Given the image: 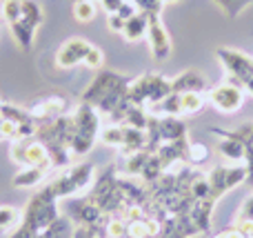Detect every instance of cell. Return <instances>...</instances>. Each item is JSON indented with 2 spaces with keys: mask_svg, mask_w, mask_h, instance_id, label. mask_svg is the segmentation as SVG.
<instances>
[{
  "mask_svg": "<svg viewBox=\"0 0 253 238\" xmlns=\"http://www.w3.org/2000/svg\"><path fill=\"white\" fill-rule=\"evenodd\" d=\"M149 156H151V151L142 149V151L131 154L129 158H125V174H129V176H140L144 165H147V160H149Z\"/></svg>",
  "mask_w": 253,
  "mask_h": 238,
  "instance_id": "obj_29",
  "label": "cell"
},
{
  "mask_svg": "<svg viewBox=\"0 0 253 238\" xmlns=\"http://www.w3.org/2000/svg\"><path fill=\"white\" fill-rule=\"evenodd\" d=\"M211 149L200 141H189V149H187V163L193 165V167H200L209 160Z\"/></svg>",
  "mask_w": 253,
  "mask_h": 238,
  "instance_id": "obj_25",
  "label": "cell"
},
{
  "mask_svg": "<svg viewBox=\"0 0 253 238\" xmlns=\"http://www.w3.org/2000/svg\"><path fill=\"white\" fill-rule=\"evenodd\" d=\"M18 127H20L18 123L2 118L0 120V138H2V141H11V143L18 141Z\"/></svg>",
  "mask_w": 253,
  "mask_h": 238,
  "instance_id": "obj_35",
  "label": "cell"
},
{
  "mask_svg": "<svg viewBox=\"0 0 253 238\" xmlns=\"http://www.w3.org/2000/svg\"><path fill=\"white\" fill-rule=\"evenodd\" d=\"M74 2H78V0H74Z\"/></svg>",
  "mask_w": 253,
  "mask_h": 238,
  "instance_id": "obj_45",
  "label": "cell"
},
{
  "mask_svg": "<svg viewBox=\"0 0 253 238\" xmlns=\"http://www.w3.org/2000/svg\"><path fill=\"white\" fill-rule=\"evenodd\" d=\"M125 22H126V20H123L118 13H111V16H107V27H109L114 34H123Z\"/></svg>",
  "mask_w": 253,
  "mask_h": 238,
  "instance_id": "obj_38",
  "label": "cell"
},
{
  "mask_svg": "<svg viewBox=\"0 0 253 238\" xmlns=\"http://www.w3.org/2000/svg\"><path fill=\"white\" fill-rule=\"evenodd\" d=\"M215 58L227 71V80L242 89L245 94L253 96V58L231 47H218Z\"/></svg>",
  "mask_w": 253,
  "mask_h": 238,
  "instance_id": "obj_7",
  "label": "cell"
},
{
  "mask_svg": "<svg viewBox=\"0 0 253 238\" xmlns=\"http://www.w3.org/2000/svg\"><path fill=\"white\" fill-rule=\"evenodd\" d=\"M131 2H135V7H138L140 11H144V13H160L162 4H167V2H182V0H131Z\"/></svg>",
  "mask_w": 253,
  "mask_h": 238,
  "instance_id": "obj_34",
  "label": "cell"
},
{
  "mask_svg": "<svg viewBox=\"0 0 253 238\" xmlns=\"http://www.w3.org/2000/svg\"><path fill=\"white\" fill-rule=\"evenodd\" d=\"M171 92L173 94H207L209 92V83L196 69H187L171 78Z\"/></svg>",
  "mask_w": 253,
  "mask_h": 238,
  "instance_id": "obj_15",
  "label": "cell"
},
{
  "mask_svg": "<svg viewBox=\"0 0 253 238\" xmlns=\"http://www.w3.org/2000/svg\"><path fill=\"white\" fill-rule=\"evenodd\" d=\"M0 102H2V100H0Z\"/></svg>",
  "mask_w": 253,
  "mask_h": 238,
  "instance_id": "obj_47",
  "label": "cell"
},
{
  "mask_svg": "<svg viewBox=\"0 0 253 238\" xmlns=\"http://www.w3.org/2000/svg\"><path fill=\"white\" fill-rule=\"evenodd\" d=\"M9 156L18 167H42V169H51V158L49 151L44 147V143H40L38 138H20L13 141L9 145Z\"/></svg>",
  "mask_w": 253,
  "mask_h": 238,
  "instance_id": "obj_8",
  "label": "cell"
},
{
  "mask_svg": "<svg viewBox=\"0 0 253 238\" xmlns=\"http://www.w3.org/2000/svg\"><path fill=\"white\" fill-rule=\"evenodd\" d=\"M189 194L193 196V200H213V196H211V185H209V178H207V174L198 172V176L193 178L191 187H189ZM218 203V200H215Z\"/></svg>",
  "mask_w": 253,
  "mask_h": 238,
  "instance_id": "obj_27",
  "label": "cell"
},
{
  "mask_svg": "<svg viewBox=\"0 0 253 238\" xmlns=\"http://www.w3.org/2000/svg\"><path fill=\"white\" fill-rule=\"evenodd\" d=\"M118 176H120L118 167H116V165H107V167L96 176L91 190L87 191V196L96 203V207L100 209L105 216H118L120 212H125L126 207H131L126 196H125V191L120 190Z\"/></svg>",
  "mask_w": 253,
  "mask_h": 238,
  "instance_id": "obj_3",
  "label": "cell"
},
{
  "mask_svg": "<svg viewBox=\"0 0 253 238\" xmlns=\"http://www.w3.org/2000/svg\"><path fill=\"white\" fill-rule=\"evenodd\" d=\"M74 230H76V225L71 223V218L60 214V218H58L51 227H47V230L40 234V238H74Z\"/></svg>",
  "mask_w": 253,
  "mask_h": 238,
  "instance_id": "obj_23",
  "label": "cell"
},
{
  "mask_svg": "<svg viewBox=\"0 0 253 238\" xmlns=\"http://www.w3.org/2000/svg\"><path fill=\"white\" fill-rule=\"evenodd\" d=\"M129 76L118 74V71H109V69H100L96 74V78L91 80L87 89L80 96V102L96 107V111L100 116H109L111 111H116L123 102L129 100V87H131Z\"/></svg>",
  "mask_w": 253,
  "mask_h": 238,
  "instance_id": "obj_1",
  "label": "cell"
},
{
  "mask_svg": "<svg viewBox=\"0 0 253 238\" xmlns=\"http://www.w3.org/2000/svg\"><path fill=\"white\" fill-rule=\"evenodd\" d=\"M65 216H69L76 227L83 225V227H102V230H105L107 221H109V216H105L87 194L67 198L65 200Z\"/></svg>",
  "mask_w": 253,
  "mask_h": 238,
  "instance_id": "obj_9",
  "label": "cell"
},
{
  "mask_svg": "<svg viewBox=\"0 0 253 238\" xmlns=\"http://www.w3.org/2000/svg\"><path fill=\"white\" fill-rule=\"evenodd\" d=\"M96 2H100V0H96Z\"/></svg>",
  "mask_w": 253,
  "mask_h": 238,
  "instance_id": "obj_44",
  "label": "cell"
},
{
  "mask_svg": "<svg viewBox=\"0 0 253 238\" xmlns=\"http://www.w3.org/2000/svg\"><path fill=\"white\" fill-rule=\"evenodd\" d=\"M213 207L215 200H196L189 209V216H191L193 225L200 234H207L211 230V216H213Z\"/></svg>",
  "mask_w": 253,
  "mask_h": 238,
  "instance_id": "obj_17",
  "label": "cell"
},
{
  "mask_svg": "<svg viewBox=\"0 0 253 238\" xmlns=\"http://www.w3.org/2000/svg\"><path fill=\"white\" fill-rule=\"evenodd\" d=\"M149 118H151V114H149L144 107L131 105L129 111H126V118H125L123 125H129V127H135V129H147Z\"/></svg>",
  "mask_w": 253,
  "mask_h": 238,
  "instance_id": "obj_28",
  "label": "cell"
},
{
  "mask_svg": "<svg viewBox=\"0 0 253 238\" xmlns=\"http://www.w3.org/2000/svg\"><path fill=\"white\" fill-rule=\"evenodd\" d=\"M209 185L213 200H220L224 194L247 183V165H215L209 174Z\"/></svg>",
  "mask_w": 253,
  "mask_h": 238,
  "instance_id": "obj_10",
  "label": "cell"
},
{
  "mask_svg": "<svg viewBox=\"0 0 253 238\" xmlns=\"http://www.w3.org/2000/svg\"><path fill=\"white\" fill-rule=\"evenodd\" d=\"M67 107H69V100L65 96H60V94H47V96L36 98L27 109H29L31 118L36 123H42V120H51V118L67 114Z\"/></svg>",
  "mask_w": 253,
  "mask_h": 238,
  "instance_id": "obj_14",
  "label": "cell"
},
{
  "mask_svg": "<svg viewBox=\"0 0 253 238\" xmlns=\"http://www.w3.org/2000/svg\"><path fill=\"white\" fill-rule=\"evenodd\" d=\"M213 2L218 4V9L227 18H236L238 13H242L247 7H251L253 0H213Z\"/></svg>",
  "mask_w": 253,
  "mask_h": 238,
  "instance_id": "obj_32",
  "label": "cell"
},
{
  "mask_svg": "<svg viewBox=\"0 0 253 238\" xmlns=\"http://www.w3.org/2000/svg\"><path fill=\"white\" fill-rule=\"evenodd\" d=\"M0 114H2V118L7 120H13V123L22 125V123H29L31 114L27 107H20V105H13V102H0Z\"/></svg>",
  "mask_w": 253,
  "mask_h": 238,
  "instance_id": "obj_26",
  "label": "cell"
},
{
  "mask_svg": "<svg viewBox=\"0 0 253 238\" xmlns=\"http://www.w3.org/2000/svg\"><path fill=\"white\" fill-rule=\"evenodd\" d=\"M213 238H247L245 234H242L240 230H236V227H229V230H222V232H218Z\"/></svg>",
  "mask_w": 253,
  "mask_h": 238,
  "instance_id": "obj_41",
  "label": "cell"
},
{
  "mask_svg": "<svg viewBox=\"0 0 253 238\" xmlns=\"http://www.w3.org/2000/svg\"><path fill=\"white\" fill-rule=\"evenodd\" d=\"M156 238H162V236H156Z\"/></svg>",
  "mask_w": 253,
  "mask_h": 238,
  "instance_id": "obj_43",
  "label": "cell"
},
{
  "mask_svg": "<svg viewBox=\"0 0 253 238\" xmlns=\"http://www.w3.org/2000/svg\"><path fill=\"white\" fill-rule=\"evenodd\" d=\"M138 11H140V9L135 7V2H131V0H125L123 7L118 9V16L123 18V20H129V18H133Z\"/></svg>",
  "mask_w": 253,
  "mask_h": 238,
  "instance_id": "obj_37",
  "label": "cell"
},
{
  "mask_svg": "<svg viewBox=\"0 0 253 238\" xmlns=\"http://www.w3.org/2000/svg\"><path fill=\"white\" fill-rule=\"evenodd\" d=\"M0 120H2V114H0Z\"/></svg>",
  "mask_w": 253,
  "mask_h": 238,
  "instance_id": "obj_42",
  "label": "cell"
},
{
  "mask_svg": "<svg viewBox=\"0 0 253 238\" xmlns=\"http://www.w3.org/2000/svg\"><path fill=\"white\" fill-rule=\"evenodd\" d=\"M93 181H96V167L91 163H78L74 167L65 169L58 178H53L49 185L53 187L56 196L60 200L74 198V196H83L91 190Z\"/></svg>",
  "mask_w": 253,
  "mask_h": 238,
  "instance_id": "obj_6",
  "label": "cell"
},
{
  "mask_svg": "<svg viewBox=\"0 0 253 238\" xmlns=\"http://www.w3.org/2000/svg\"><path fill=\"white\" fill-rule=\"evenodd\" d=\"M102 116L96 111V107L80 102L74 111V141H71V156H87L96 147L102 132Z\"/></svg>",
  "mask_w": 253,
  "mask_h": 238,
  "instance_id": "obj_4",
  "label": "cell"
},
{
  "mask_svg": "<svg viewBox=\"0 0 253 238\" xmlns=\"http://www.w3.org/2000/svg\"><path fill=\"white\" fill-rule=\"evenodd\" d=\"M247 94L242 92L238 85L229 83V80H222L220 85H213L207 92V100H209L211 107H215L222 114H236V111L242 109L245 105Z\"/></svg>",
  "mask_w": 253,
  "mask_h": 238,
  "instance_id": "obj_11",
  "label": "cell"
},
{
  "mask_svg": "<svg viewBox=\"0 0 253 238\" xmlns=\"http://www.w3.org/2000/svg\"><path fill=\"white\" fill-rule=\"evenodd\" d=\"M44 176H47V169L42 167H20V172L13 174L11 185L16 190H34V187L42 185Z\"/></svg>",
  "mask_w": 253,
  "mask_h": 238,
  "instance_id": "obj_18",
  "label": "cell"
},
{
  "mask_svg": "<svg viewBox=\"0 0 253 238\" xmlns=\"http://www.w3.org/2000/svg\"><path fill=\"white\" fill-rule=\"evenodd\" d=\"M160 134L165 143H173L180 138H189V127L180 116H165L160 118Z\"/></svg>",
  "mask_w": 253,
  "mask_h": 238,
  "instance_id": "obj_19",
  "label": "cell"
},
{
  "mask_svg": "<svg viewBox=\"0 0 253 238\" xmlns=\"http://www.w3.org/2000/svg\"><path fill=\"white\" fill-rule=\"evenodd\" d=\"M58 196L53 191V187L42 185L25 205L22 212V221L18 223L16 232L9 238H40L47 227H51L53 223L60 218V209H58Z\"/></svg>",
  "mask_w": 253,
  "mask_h": 238,
  "instance_id": "obj_2",
  "label": "cell"
},
{
  "mask_svg": "<svg viewBox=\"0 0 253 238\" xmlns=\"http://www.w3.org/2000/svg\"><path fill=\"white\" fill-rule=\"evenodd\" d=\"M236 218H251L253 221V194L242 203V207H240V212H238Z\"/></svg>",
  "mask_w": 253,
  "mask_h": 238,
  "instance_id": "obj_40",
  "label": "cell"
},
{
  "mask_svg": "<svg viewBox=\"0 0 253 238\" xmlns=\"http://www.w3.org/2000/svg\"><path fill=\"white\" fill-rule=\"evenodd\" d=\"M207 94H180V105H182V116L200 114L207 107Z\"/></svg>",
  "mask_w": 253,
  "mask_h": 238,
  "instance_id": "obj_24",
  "label": "cell"
},
{
  "mask_svg": "<svg viewBox=\"0 0 253 238\" xmlns=\"http://www.w3.org/2000/svg\"><path fill=\"white\" fill-rule=\"evenodd\" d=\"M91 49H93V45L87 43L84 38L65 40V43L56 49V56H53L56 67H60V69H74V67H78V65H84V60H87Z\"/></svg>",
  "mask_w": 253,
  "mask_h": 238,
  "instance_id": "obj_12",
  "label": "cell"
},
{
  "mask_svg": "<svg viewBox=\"0 0 253 238\" xmlns=\"http://www.w3.org/2000/svg\"><path fill=\"white\" fill-rule=\"evenodd\" d=\"M20 9H22V20H25L27 25L34 27L36 31L44 25V11L36 0H22Z\"/></svg>",
  "mask_w": 253,
  "mask_h": 238,
  "instance_id": "obj_22",
  "label": "cell"
},
{
  "mask_svg": "<svg viewBox=\"0 0 253 238\" xmlns=\"http://www.w3.org/2000/svg\"><path fill=\"white\" fill-rule=\"evenodd\" d=\"M160 236V223L156 218L140 214V216L126 221V238H156Z\"/></svg>",
  "mask_w": 253,
  "mask_h": 238,
  "instance_id": "obj_16",
  "label": "cell"
},
{
  "mask_svg": "<svg viewBox=\"0 0 253 238\" xmlns=\"http://www.w3.org/2000/svg\"><path fill=\"white\" fill-rule=\"evenodd\" d=\"M84 67H89V69H102L105 67V53H102V49L93 47L89 51L87 60H84Z\"/></svg>",
  "mask_w": 253,
  "mask_h": 238,
  "instance_id": "obj_36",
  "label": "cell"
},
{
  "mask_svg": "<svg viewBox=\"0 0 253 238\" xmlns=\"http://www.w3.org/2000/svg\"><path fill=\"white\" fill-rule=\"evenodd\" d=\"M100 141L105 143V145L109 147H116V149H120L125 143V134H123V125H105L100 132Z\"/></svg>",
  "mask_w": 253,
  "mask_h": 238,
  "instance_id": "obj_31",
  "label": "cell"
},
{
  "mask_svg": "<svg viewBox=\"0 0 253 238\" xmlns=\"http://www.w3.org/2000/svg\"><path fill=\"white\" fill-rule=\"evenodd\" d=\"M169 94H173L171 92V78L158 74V71H147V74H142V76L131 80L129 102L147 109V107L165 100Z\"/></svg>",
  "mask_w": 253,
  "mask_h": 238,
  "instance_id": "obj_5",
  "label": "cell"
},
{
  "mask_svg": "<svg viewBox=\"0 0 253 238\" xmlns=\"http://www.w3.org/2000/svg\"><path fill=\"white\" fill-rule=\"evenodd\" d=\"M125 0H100V9L107 13V16H111V13H118V9L123 7Z\"/></svg>",
  "mask_w": 253,
  "mask_h": 238,
  "instance_id": "obj_39",
  "label": "cell"
},
{
  "mask_svg": "<svg viewBox=\"0 0 253 238\" xmlns=\"http://www.w3.org/2000/svg\"><path fill=\"white\" fill-rule=\"evenodd\" d=\"M251 125H253V120H251Z\"/></svg>",
  "mask_w": 253,
  "mask_h": 238,
  "instance_id": "obj_46",
  "label": "cell"
},
{
  "mask_svg": "<svg viewBox=\"0 0 253 238\" xmlns=\"http://www.w3.org/2000/svg\"><path fill=\"white\" fill-rule=\"evenodd\" d=\"M98 13V2L96 0H78L74 2V18L78 22H91Z\"/></svg>",
  "mask_w": 253,
  "mask_h": 238,
  "instance_id": "obj_30",
  "label": "cell"
},
{
  "mask_svg": "<svg viewBox=\"0 0 253 238\" xmlns=\"http://www.w3.org/2000/svg\"><path fill=\"white\" fill-rule=\"evenodd\" d=\"M218 154L227 160H233V163H245V145H242L238 138L233 136H220L218 145H215Z\"/></svg>",
  "mask_w": 253,
  "mask_h": 238,
  "instance_id": "obj_21",
  "label": "cell"
},
{
  "mask_svg": "<svg viewBox=\"0 0 253 238\" xmlns=\"http://www.w3.org/2000/svg\"><path fill=\"white\" fill-rule=\"evenodd\" d=\"M149 25H147V38H149V49L156 60H167L171 56V36L167 31L165 22H162L160 13H147Z\"/></svg>",
  "mask_w": 253,
  "mask_h": 238,
  "instance_id": "obj_13",
  "label": "cell"
},
{
  "mask_svg": "<svg viewBox=\"0 0 253 238\" xmlns=\"http://www.w3.org/2000/svg\"><path fill=\"white\" fill-rule=\"evenodd\" d=\"M147 25H149V16L144 11H138L133 18L125 22V29H123V38L126 43H138L147 36Z\"/></svg>",
  "mask_w": 253,
  "mask_h": 238,
  "instance_id": "obj_20",
  "label": "cell"
},
{
  "mask_svg": "<svg viewBox=\"0 0 253 238\" xmlns=\"http://www.w3.org/2000/svg\"><path fill=\"white\" fill-rule=\"evenodd\" d=\"M22 221V212L16 207H0V234L16 227Z\"/></svg>",
  "mask_w": 253,
  "mask_h": 238,
  "instance_id": "obj_33",
  "label": "cell"
}]
</instances>
